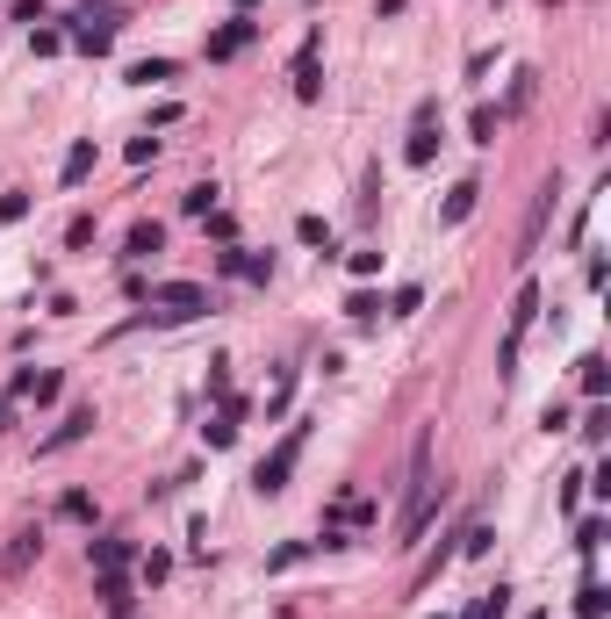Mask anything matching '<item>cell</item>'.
Segmentation results:
<instances>
[{
	"mask_svg": "<svg viewBox=\"0 0 611 619\" xmlns=\"http://www.w3.org/2000/svg\"><path fill=\"white\" fill-rule=\"evenodd\" d=\"M58 512H65V518H94V497H87V490H65Z\"/></svg>",
	"mask_w": 611,
	"mask_h": 619,
	"instance_id": "cell-20",
	"label": "cell"
},
{
	"mask_svg": "<svg viewBox=\"0 0 611 619\" xmlns=\"http://www.w3.org/2000/svg\"><path fill=\"white\" fill-rule=\"evenodd\" d=\"M303 439H309V425H288L281 447L252 468V490H259V497H281V490H288V476H296V461H303Z\"/></svg>",
	"mask_w": 611,
	"mask_h": 619,
	"instance_id": "cell-2",
	"label": "cell"
},
{
	"mask_svg": "<svg viewBox=\"0 0 611 619\" xmlns=\"http://www.w3.org/2000/svg\"><path fill=\"white\" fill-rule=\"evenodd\" d=\"M87 432H94V404H80V411L65 418L51 439H36V454H58V447H73V439H87Z\"/></svg>",
	"mask_w": 611,
	"mask_h": 619,
	"instance_id": "cell-5",
	"label": "cell"
},
{
	"mask_svg": "<svg viewBox=\"0 0 611 619\" xmlns=\"http://www.w3.org/2000/svg\"><path fill=\"white\" fill-rule=\"evenodd\" d=\"M223 274H245V281H274V260H259V252H223Z\"/></svg>",
	"mask_w": 611,
	"mask_h": 619,
	"instance_id": "cell-8",
	"label": "cell"
},
{
	"mask_svg": "<svg viewBox=\"0 0 611 619\" xmlns=\"http://www.w3.org/2000/svg\"><path fill=\"white\" fill-rule=\"evenodd\" d=\"M0 425H7V397H0Z\"/></svg>",
	"mask_w": 611,
	"mask_h": 619,
	"instance_id": "cell-25",
	"label": "cell"
},
{
	"mask_svg": "<svg viewBox=\"0 0 611 619\" xmlns=\"http://www.w3.org/2000/svg\"><path fill=\"white\" fill-rule=\"evenodd\" d=\"M180 202H188V216H209V209H216V188H188Z\"/></svg>",
	"mask_w": 611,
	"mask_h": 619,
	"instance_id": "cell-22",
	"label": "cell"
},
{
	"mask_svg": "<svg viewBox=\"0 0 611 619\" xmlns=\"http://www.w3.org/2000/svg\"><path fill=\"white\" fill-rule=\"evenodd\" d=\"M605 389H611L605 360H583V397H590V404H597V397H605Z\"/></svg>",
	"mask_w": 611,
	"mask_h": 619,
	"instance_id": "cell-15",
	"label": "cell"
},
{
	"mask_svg": "<svg viewBox=\"0 0 611 619\" xmlns=\"http://www.w3.org/2000/svg\"><path fill=\"white\" fill-rule=\"evenodd\" d=\"M296 238H303V245H331V223H324V216H303Z\"/></svg>",
	"mask_w": 611,
	"mask_h": 619,
	"instance_id": "cell-19",
	"label": "cell"
},
{
	"mask_svg": "<svg viewBox=\"0 0 611 619\" xmlns=\"http://www.w3.org/2000/svg\"><path fill=\"white\" fill-rule=\"evenodd\" d=\"M504 605H510V591H504V584H497V591H490V598H482V605H475V613H468V619H504Z\"/></svg>",
	"mask_w": 611,
	"mask_h": 619,
	"instance_id": "cell-21",
	"label": "cell"
},
{
	"mask_svg": "<svg viewBox=\"0 0 611 619\" xmlns=\"http://www.w3.org/2000/svg\"><path fill=\"white\" fill-rule=\"evenodd\" d=\"M432 123H439V108L424 102V108H417V130H410V144H403L410 166H432V152H439V130H432Z\"/></svg>",
	"mask_w": 611,
	"mask_h": 619,
	"instance_id": "cell-4",
	"label": "cell"
},
{
	"mask_svg": "<svg viewBox=\"0 0 611 619\" xmlns=\"http://www.w3.org/2000/svg\"><path fill=\"white\" fill-rule=\"evenodd\" d=\"M122 562H130V540H115V533L94 540V569H122Z\"/></svg>",
	"mask_w": 611,
	"mask_h": 619,
	"instance_id": "cell-12",
	"label": "cell"
},
{
	"mask_svg": "<svg viewBox=\"0 0 611 619\" xmlns=\"http://www.w3.org/2000/svg\"><path fill=\"white\" fill-rule=\"evenodd\" d=\"M151 310H159V317H202L209 289L202 281H166V289H151Z\"/></svg>",
	"mask_w": 611,
	"mask_h": 619,
	"instance_id": "cell-3",
	"label": "cell"
},
{
	"mask_svg": "<svg viewBox=\"0 0 611 619\" xmlns=\"http://www.w3.org/2000/svg\"><path fill=\"white\" fill-rule=\"evenodd\" d=\"M468 130H475V144H497V108H475Z\"/></svg>",
	"mask_w": 611,
	"mask_h": 619,
	"instance_id": "cell-17",
	"label": "cell"
},
{
	"mask_svg": "<svg viewBox=\"0 0 611 619\" xmlns=\"http://www.w3.org/2000/svg\"><path fill=\"white\" fill-rule=\"evenodd\" d=\"M151 252H166V231H159V223H130V238H122V260H151Z\"/></svg>",
	"mask_w": 611,
	"mask_h": 619,
	"instance_id": "cell-6",
	"label": "cell"
},
{
	"mask_svg": "<svg viewBox=\"0 0 611 619\" xmlns=\"http://www.w3.org/2000/svg\"><path fill=\"white\" fill-rule=\"evenodd\" d=\"M87 173H94V137H80V144L65 152V188H80Z\"/></svg>",
	"mask_w": 611,
	"mask_h": 619,
	"instance_id": "cell-10",
	"label": "cell"
},
{
	"mask_svg": "<svg viewBox=\"0 0 611 619\" xmlns=\"http://www.w3.org/2000/svg\"><path fill=\"white\" fill-rule=\"evenodd\" d=\"M576 547L597 555V547H605V518H583V526H576Z\"/></svg>",
	"mask_w": 611,
	"mask_h": 619,
	"instance_id": "cell-18",
	"label": "cell"
},
{
	"mask_svg": "<svg viewBox=\"0 0 611 619\" xmlns=\"http://www.w3.org/2000/svg\"><path fill=\"white\" fill-rule=\"evenodd\" d=\"M80 44H87V51H94V58H102L108 44H115V22H87V29H80Z\"/></svg>",
	"mask_w": 611,
	"mask_h": 619,
	"instance_id": "cell-16",
	"label": "cell"
},
{
	"mask_svg": "<svg viewBox=\"0 0 611 619\" xmlns=\"http://www.w3.org/2000/svg\"><path fill=\"white\" fill-rule=\"evenodd\" d=\"M475 195H482V188H475V181H461V188L446 195V209H439V216H446V223H468V209H475Z\"/></svg>",
	"mask_w": 611,
	"mask_h": 619,
	"instance_id": "cell-11",
	"label": "cell"
},
{
	"mask_svg": "<svg viewBox=\"0 0 611 619\" xmlns=\"http://www.w3.org/2000/svg\"><path fill=\"white\" fill-rule=\"evenodd\" d=\"M316 87H324V73H316V36H309L303 58H296V94H303V102H316Z\"/></svg>",
	"mask_w": 611,
	"mask_h": 619,
	"instance_id": "cell-9",
	"label": "cell"
},
{
	"mask_svg": "<svg viewBox=\"0 0 611 619\" xmlns=\"http://www.w3.org/2000/svg\"><path fill=\"white\" fill-rule=\"evenodd\" d=\"M130 80H137V87H151V80H173V58H144V65H130Z\"/></svg>",
	"mask_w": 611,
	"mask_h": 619,
	"instance_id": "cell-14",
	"label": "cell"
},
{
	"mask_svg": "<svg viewBox=\"0 0 611 619\" xmlns=\"http://www.w3.org/2000/svg\"><path fill=\"white\" fill-rule=\"evenodd\" d=\"M29 216V195H0V223H22Z\"/></svg>",
	"mask_w": 611,
	"mask_h": 619,
	"instance_id": "cell-24",
	"label": "cell"
},
{
	"mask_svg": "<svg viewBox=\"0 0 611 619\" xmlns=\"http://www.w3.org/2000/svg\"><path fill=\"white\" fill-rule=\"evenodd\" d=\"M424 518H432V447L417 439V454H410V497H403V518H396V547H417Z\"/></svg>",
	"mask_w": 611,
	"mask_h": 619,
	"instance_id": "cell-1",
	"label": "cell"
},
{
	"mask_svg": "<svg viewBox=\"0 0 611 619\" xmlns=\"http://www.w3.org/2000/svg\"><path fill=\"white\" fill-rule=\"evenodd\" d=\"M65 245L80 252V245H94V216H73V231H65Z\"/></svg>",
	"mask_w": 611,
	"mask_h": 619,
	"instance_id": "cell-23",
	"label": "cell"
},
{
	"mask_svg": "<svg viewBox=\"0 0 611 619\" xmlns=\"http://www.w3.org/2000/svg\"><path fill=\"white\" fill-rule=\"evenodd\" d=\"M245 44H252V22H223V29L209 36V58H238Z\"/></svg>",
	"mask_w": 611,
	"mask_h": 619,
	"instance_id": "cell-7",
	"label": "cell"
},
{
	"mask_svg": "<svg viewBox=\"0 0 611 619\" xmlns=\"http://www.w3.org/2000/svg\"><path fill=\"white\" fill-rule=\"evenodd\" d=\"M605 598H611L605 584H583V591H576V613H583V619H605Z\"/></svg>",
	"mask_w": 611,
	"mask_h": 619,
	"instance_id": "cell-13",
	"label": "cell"
}]
</instances>
